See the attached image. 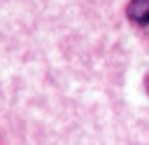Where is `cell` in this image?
<instances>
[{
	"label": "cell",
	"mask_w": 149,
	"mask_h": 145,
	"mask_svg": "<svg viewBox=\"0 0 149 145\" xmlns=\"http://www.w3.org/2000/svg\"><path fill=\"white\" fill-rule=\"evenodd\" d=\"M147 84H149V80H147Z\"/></svg>",
	"instance_id": "2"
},
{
	"label": "cell",
	"mask_w": 149,
	"mask_h": 145,
	"mask_svg": "<svg viewBox=\"0 0 149 145\" xmlns=\"http://www.w3.org/2000/svg\"><path fill=\"white\" fill-rule=\"evenodd\" d=\"M126 16L137 26H149V0H130L126 7Z\"/></svg>",
	"instance_id": "1"
}]
</instances>
